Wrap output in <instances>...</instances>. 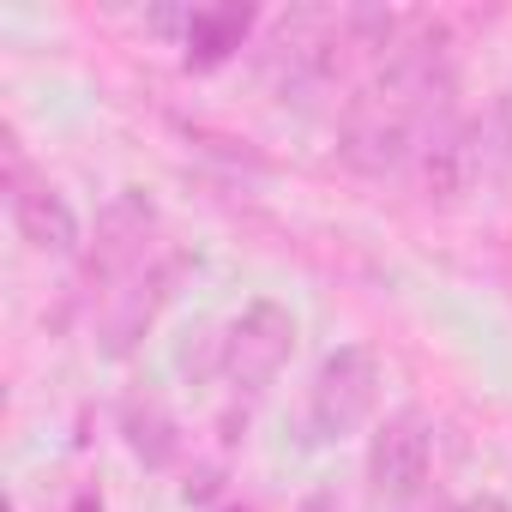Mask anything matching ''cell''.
I'll return each mask as SVG.
<instances>
[{"mask_svg":"<svg viewBox=\"0 0 512 512\" xmlns=\"http://www.w3.org/2000/svg\"><path fill=\"white\" fill-rule=\"evenodd\" d=\"M7 205H13V223L19 235L49 253V260H79L85 247V229H79V211L67 205V193L43 175H31L25 151H19V133L7 127Z\"/></svg>","mask_w":512,"mask_h":512,"instance_id":"cell-5","label":"cell"},{"mask_svg":"<svg viewBox=\"0 0 512 512\" xmlns=\"http://www.w3.org/2000/svg\"><path fill=\"white\" fill-rule=\"evenodd\" d=\"M380 386H386L380 356L368 344H338L320 362L314 386H308V440L314 446H338V440L362 434L374 404H380Z\"/></svg>","mask_w":512,"mask_h":512,"instance_id":"cell-3","label":"cell"},{"mask_svg":"<svg viewBox=\"0 0 512 512\" xmlns=\"http://www.w3.org/2000/svg\"><path fill=\"white\" fill-rule=\"evenodd\" d=\"M362 19L356 13H284L272 43H266V73L284 97L326 91L344 67V49L356 43Z\"/></svg>","mask_w":512,"mask_h":512,"instance_id":"cell-2","label":"cell"},{"mask_svg":"<svg viewBox=\"0 0 512 512\" xmlns=\"http://www.w3.org/2000/svg\"><path fill=\"white\" fill-rule=\"evenodd\" d=\"M253 31V7H193L187 25H181V49H187V67L193 73H211L223 67Z\"/></svg>","mask_w":512,"mask_h":512,"instance_id":"cell-8","label":"cell"},{"mask_svg":"<svg viewBox=\"0 0 512 512\" xmlns=\"http://www.w3.org/2000/svg\"><path fill=\"white\" fill-rule=\"evenodd\" d=\"M121 428H127V446H133L145 464H169V458L181 452V440H175V422H169V410H163L157 398H127V410H121Z\"/></svg>","mask_w":512,"mask_h":512,"instance_id":"cell-9","label":"cell"},{"mask_svg":"<svg viewBox=\"0 0 512 512\" xmlns=\"http://www.w3.org/2000/svg\"><path fill=\"white\" fill-rule=\"evenodd\" d=\"M434 464V422L422 410H398L368 440V494L374 500H416Z\"/></svg>","mask_w":512,"mask_h":512,"instance_id":"cell-6","label":"cell"},{"mask_svg":"<svg viewBox=\"0 0 512 512\" xmlns=\"http://www.w3.org/2000/svg\"><path fill=\"white\" fill-rule=\"evenodd\" d=\"M458 121L452 115V73L434 43H392L380 73L344 103L338 151L362 175H392L422 157V145Z\"/></svg>","mask_w":512,"mask_h":512,"instance_id":"cell-1","label":"cell"},{"mask_svg":"<svg viewBox=\"0 0 512 512\" xmlns=\"http://www.w3.org/2000/svg\"><path fill=\"white\" fill-rule=\"evenodd\" d=\"M151 229H157V205L145 193H121L103 205L97 217V247H91V284L103 296H115V284H133L145 272V253H151Z\"/></svg>","mask_w":512,"mask_h":512,"instance_id":"cell-7","label":"cell"},{"mask_svg":"<svg viewBox=\"0 0 512 512\" xmlns=\"http://www.w3.org/2000/svg\"><path fill=\"white\" fill-rule=\"evenodd\" d=\"M290 356H296V314H290L284 302H272V296H253V302L229 320V332H223V344H217V374L229 380V392L260 398V392L284 374Z\"/></svg>","mask_w":512,"mask_h":512,"instance_id":"cell-4","label":"cell"},{"mask_svg":"<svg viewBox=\"0 0 512 512\" xmlns=\"http://www.w3.org/2000/svg\"><path fill=\"white\" fill-rule=\"evenodd\" d=\"M434 512H458V506H446V500H440V506H434Z\"/></svg>","mask_w":512,"mask_h":512,"instance_id":"cell-10","label":"cell"}]
</instances>
